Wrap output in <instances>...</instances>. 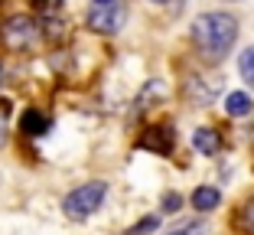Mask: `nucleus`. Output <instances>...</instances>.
Here are the masks:
<instances>
[{
	"mask_svg": "<svg viewBox=\"0 0 254 235\" xmlns=\"http://www.w3.org/2000/svg\"><path fill=\"white\" fill-rule=\"evenodd\" d=\"M173 141H176V134H173L170 124H157V128H147L140 137V147L143 151H153V154H173Z\"/></svg>",
	"mask_w": 254,
	"mask_h": 235,
	"instance_id": "obj_5",
	"label": "nucleus"
},
{
	"mask_svg": "<svg viewBox=\"0 0 254 235\" xmlns=\"http://www.w3.org/2000/svg\"><path fill=\"white\" fill-rule=\"evenodd\" d=\"M238 229L245 235H254V199H248V203L238 209Z\"/></svg>",
	"mask_w": 254,
	"mask_h": 235,
	"instance_id": "obj_10",
	"label": "nucleus"
},
{
	"mask_svg": "<svg viewBox=\"0 0 254 235\" xmlns=\"http://www.w3.org/2000/svg\"><path fill=\"white\" fill-rule=\"evenodd\" d=\"M88 26L98 33H118L124 26V7L118 0L114 3H95L88 13Z\"/></svg>",
	"mask_w": 254,
	"mask_h": 235,
	"instance_id": "obj_4",
	"label": "nucleus"
},
{
	"mask_svg": "<svg viewBox=\"0 0 254 235\" xmlns=\"http://www.w3.org/2000/svg\"><path fill=\"white\" fill-rule=\"evenodd\" d=\"M192 144H195L199 154H215L218 147H222V137H218V131H212V128H199L192 134Z\"/></svg>",
	"mask_w": 254,
	"mask_h": 235,
	"instance_id": "obj_6",
	"label": "nucleus"
},
{
	"mask_svg": "<svg viewBox=\"0 0 254 235\" xmlns=\"http://www.w3.org/2000/svg\"><path fill=\"white\" fill-rule=\"evenodd\" d=\"M36 7H43V10H59V0H33Z\"/></svg>",
	"mask_w": 254,
	"mask_h": 235,
	"instance_id": "obj_15",
	"label": "nucleus"
},
{
	"mask_svg": "<svg viewBox=\"0 0 254 235\" xmlns=\"http://www.w3.org/2000/svg\"><path fill=\"white\" fill-rule=\"evenodd\" d=\"M183 209V196L180 193H166L163 196V213H180Z\"/></svg>",
	"mask_w": 254,
	"mask_h": 235,
	"instance_id": "obj_13",
	"label": "nucleus"
},
{
	"mask_svg": "<svg viewBox=\"0 0 254 235\" xmlns=\"http://www.w3.org/2000/svg\"><path fill=\"white\" fill-rule=\"evenodd\" d=\"M238 69H241V78H245L248 85H254V46L241 53V59H238Z\"/></svg>",
	"mask_w": 254,
	"mask_h": 235,
	"instance_id": "obj_11",
	"label": "nucleus"
},
{
	"mask_svg": "<svg viewBox=\"0 0 254 235\" xmlns=\"http://www.w3.org/2000/svg\"><path fill=\"white\" fill-rule=\"evenodd\" d=\"M108 196V186L105 183H85V186H78V190H72L65 196V203H62V209H65L68 219H88L95 209H101V203H105Z\"/></svg>",
	"mask_w": 254,
	"mask_h": 235,
	"instance_id": "obj_2",
	"label": "nucleus"
},
{
	"mask_svg": "<svg viewBox=\"0 0 254 235\" xmlns=\"http://www.w3.org/2000/svg\"><path fill=\"white\" fill-rule=\"evenodd\" d=\"M95 3H114V0H95Z\"/></svg>",
	"mask_w": 254,
	"mask_h": 235,
	"instance_id": "obj_16",
	"label": "nucleus"
},
{
	"mask_svg": "<svg viewBox=\"0 0 254 235\" xmlns=\"http://www.w3.org/2000/svg\"><path fill=\"white\" fill-rule=\"evenodd\" d=\"M153 3H166V0H153Z\"/></svg>",
	"mask_w": 254,
	"mask_h": 235,
	"instance_id": "obj_18",
	"label": "nucleus"
},
{
	"mask_svg": "<svg viewBox=\"0 0 254 235\" xmlns=\"http://www.w3.org/2000/svg\"><path fill=\"white\" fill-rule=\"evenodd\" d=\"M157 229H160V219L157 216H147V219H140L137 226H130L124 235H150V232H157Z\"/></svg>",
	"mask_w": 254,
	"mask_h": 235,
	"instance_id": "obj_12",
	"label": "nucleus"
},
{
	"mask_svg": "<svg viewBox=\"0 0 254 235\" xmlns=\"http://www.w3.org/2000/svg\"><path fill=\"white\" fill-rule=\"evenodd\" d=\"M225 111L232 114V118H245L251 111V98H248L245 91H232L228 98H225Z\"/></svg>",
	"mask_w": 254,
	"mask_h": 235,
	"instance_id": "obj_8",
	"label": "nucleus"
},
{
	"mask_svg": "<svg viewBox=\"0 0 254 235\" xmlns=\"http://www.w3.org/2000/svg\"><path fill=\"white\" fill-rule=\"evenodd\" d=\"M218 203H222V193H218L215 186H199V190L192 193V206H195V209H202V213L215 209Z\"/></svg>",
	"mask_w": 254,
	"mask_h": 235,
	"instance_id": "obj_7",
	"label": "nucleus"
},
{
	"mask_svg": "<svg viewBox=\"0 0 254 235\" xmlns=\"http://www.w3.org/2000/svg\"><path fill=\"white\" fill-rule=\"evenodd\" d=\"M23 131H26V134H33V137H39V134H46V131H49V121H46L43 114L39 111H23Z\"/></svg>",
	"mask_w": 254,
	"mask_h": 235,
	"instance_id": "obj_9",
	"label": "nucleus"
},
{
	"mask_svg": "<svg viewBox=\"0 0 254 235\" xmlns=\"http://www.w3.org/2000/svg\"><path fill=\"white\" fill-rule=\"evenodd\" d=\"M192 39L209 62H222L232 53L235 39H238V23L228 13H218V10L215 13H202L192 26Z\"/></svg>",
	"mask_w": 254,
	"mask_h": 235,
	"instance_id": "obj_1",
	"label": "nucleus"
},
{
	"mask_svg": "<svg viewBox=\"0 0 254 235\" xmlns=\"http://www.w3.org/2000/svg\"><path fill=\"white\" fill-rule=\"evenodd\" d=\"M0 78H3V66H0Z\"/></svg>",
	"mask_w": 254,
	"mask_h": 235,
	"instance_id": "obj_17",
	"label": "nucleus"
},
{
	"mask_svg": "<svg viewBox=\"0 0 254 235\" xmlns=\"http://www.w3.org/2000/svg\"><path fill=\"white\" fill-rule=\"evenodd\" d=\"M170 235H205V226H202V222H189V226H183V229H173Z\"/></svg>",
	"mask_w": 254,
	"mask_h": 235,
	"instance_id": "obj_14",
	"label": "nucleus"
},
{
	"mask_svg": "<svg viewBox=\"0 0 254 235\" xmlns=\"http://www.w3.org/2000/svg\"><path fill=\"white\" fill-rule=\"evenodd\" d=\"M0 36H3V46L7 49H23V46H30L33 36H36V23L30 20V16H10L7 23H3V30H0Z\"/></svg>",
	"mask_w": 254,
	"mask_h": 235,
	"instance_id": "obj_3",
	"label": "nucleus"
}]
</instances>
